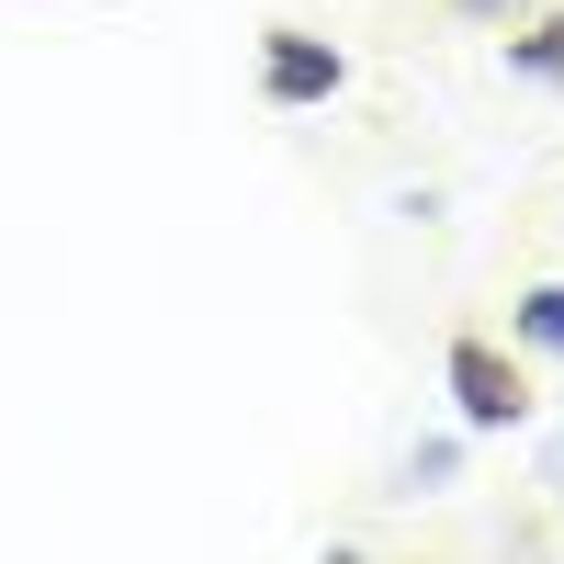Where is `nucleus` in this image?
I'll return each instance as SVG.
<instances>
[{"mask_svg":"<svg viewBox=\"0 0 564 564\" xmlns=\"http://www.w3.org/2000/svg\"><path fill=\"white\" fill-rule=\"evenodd\" d=\"M441 372H452V406H463V430H475V441H497V430H520V417H531V384H520L486 339H452Z\"/></svg>","mask_w":564,"mask_h":564,"instance_id":"f257e3e1","label":"nucleus"},{"mask_svg":"<svg viewBox=\"0 0 564 564\" xmlns=\"http://www.w3.org/2000/svg\"><path fill=\"white\" fill-rule=\"evenodd\" d=\"M339 79H350V57H339V45H316V34H294V23H282V34H260V90H271L282 113L339 102Z\"/></svg>","mask_w":564,"mask_h":564,"instance_id":"f03ea898","label":"nucleus"},{"mask_svg":"<svg viewBox=\"0 0 564 564\" xmlns=\"http://www.w3.org/2000/svg\"><path fill=\"white\" fill-rule=\"evenodd\" d=\"M508 339L542 350V361H564V282H531V294L508 305Z\"/></svg>","mask_w":564,"mask_h":564,"instance_id":"7ed1b4c3","label":"nucleus"},{"mask_svg":"<svg viewBox=\"0 0 564 564\" xmlns=\"http://www.w3.org/2000/svg\"><path fill=\"white\" fill-rule=\"evenodd\" d=\"M508 68H520V79H542V90H564V23H542V34H508Z\"/></svg>","mask_w":564,"mask_h":564,"instance_id":"20e7f679","label":"nucleus"},{"mask_svg":"<svg viewBox=\"0 0 564 564\" xmlns=\"http://www.w3.org/2000/svg\"><path fill=\"white\" fill-rule=\"evenodd\" d=\"M452 463H463V452H452V441H430V452L406 463V486H417V497H441V486H452Z\"/></svg>","mask_w":564,"mask_h":564,"instance_id":"39448f33","label":"nucleus"},{"mask_svg":"<svg viewBox=\"0 0 564 564\" xmlns=\"http://www.w3.org/2000/svg\"><path fill=\"white\" fill-rule=\"evenodd\" d=\"M452 12H508V0H452Z\"/></svg>","mask_w":564,"mask_h":564,"instance_id":"423d86ee","label":"nucleus"}]
</instances>
